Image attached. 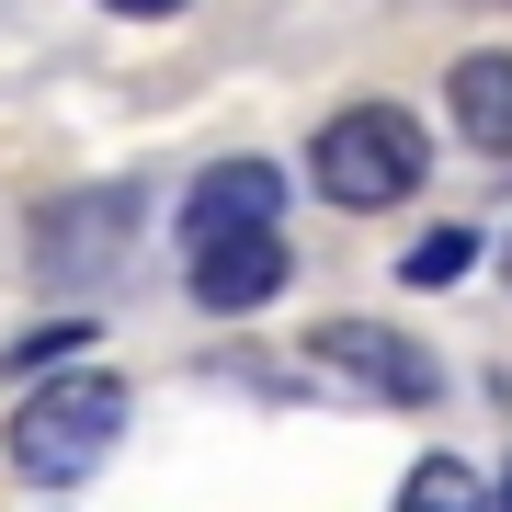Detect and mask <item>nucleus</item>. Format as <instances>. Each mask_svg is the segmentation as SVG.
Masks as SVG:
<instances>
[{
	"label": "nucleus",
	"instance_id": "f8f14e48",
	"mask_svg": "<svg viewBox=\"0 0 512 512\" xmlns=\"http://www.w3.org/2000/svg\"><path fill=\"white\" fill-rule=\"evenodd\" d=\"M490 501H501V512H512V467H501V490H490Z\"/></svg>",
	"mask_w": 512,
	"mask_h": 512
},
{
	"label": "nucleus",
	"instance_id": "f03ea898",
	"mask_svg": "<svg viewBox=\"0 0 512 512\" xmlns=\"http://www.w3.org/2000/svg\"><path fill=\"white\" fill-rule=\"evenodd\" d=\"M421 171H433V137H421L410 103H342V114L308 137V194L342 205V217H387V205H410Z\"/></svg>",
	"mask_w": 512,
	"mask_h": 512
},
{
	"label": "nucleus",
	"instance_id": "9b49d317",
	"mask_svg": "<svg viewBox=\"0 0 512 512\" xmlns=\"http://www.w3.org/2000/svg\"><path fill=\"white\" fill-rule=\"evenodd\" d=\"M103 12H126V23H171V12H194V0H103Z\"/></svg>",
	"mask_w": 512,
	"mask_h": 512
},
{
	"label": "nucleus",
	"instance_id": "6e6552de",
	"mask_svg": "<svg viewBox=\"0 0 512 512\" xmlns=\"http://www.w3.org/2000/svg\"><path fill=\"white\" fill-rule=\"evenodd\" d=\"M387 512H501V501H490V478H478L467 456H421V467L399 478V501H387Z\"/></svg>",
	"mask_w": 512,
	"mask_h": 512
},
{
	"label": "nucleus",
	"instance_id": "9d476101",
	"mask_svg": "<svg viewBox=\"0 0 512 512\" xmlns=\"http://www.w3.org/2000/svg\"><path fill=\"white\" fill-rule=\"evenodd\" d=\"M80 342H92V319H35L23 342H0V376H57Z\"/></svg>",
	"mask_w": 512,
	"mask_h": 512
},
{
	"label": "nucleus",
	"instance_id": "7ed1b4c3",
	"mask_svg": "<svg viewBox=\"0 0 512 512\" xmlns=\"http://www.w3.org/2000/svg\"><path fill=\"white\" fill-rule=\"evenodd\" d=\"M137 217H148L137 183H80V194H57L46 217H35V274H46V285H103V274H126Z\"/></svg>",
	"mask_w": 512,
	"mask_h": 512
},
{
	"label": "nucleus",
	"instance_id": "423d86ee",
	"mask_svg": "<svg viewBox=\"0 0 512 512\" xmlns=\"http://www.w3.org/2000/svg\"><path fill=\"white\" fill-rule=\"evenodd\" d=\"M285 217V160H205L183 194V239H228V228H274Z\"/></svg>",
	"mask_w": 512,
	"mask_h": 512
},
{
	"label": "nucleus",
	"instance_id": "ddd939ff",
	"mask_svg": "<svg viewBox=\"0 0 512 512\" xmlns=\"http://www.w3.org/2000/svg\"><path fill=\"white\" fill-rule=\"evenodd\" d=\"M501 285H512V239H501Z\"/></svg>",
	"mask_w": 512,
	"mask_h": 512
},
{
	"label": "nucleus",
	"instance_id": "39448f33",
	"mask_svg": "<svg viewBox=\"0 0 512 512\" xmlns=\"http://www.w3.org/2000/svg\"><path fill=\"white\" fill-rule=\"evenodd\" d=\"M285 285H296V251H285V228L183 239V296H194V308H217V319H251V308H274Z\"/></svg>",
	"mask_w": 512,
	"mask_h": 512
},
{
	"label": "nucleus",
	"instance_id": "f257e3e1",
	"mask_svg": "<svg viewBox=\"0 0 512 512\" xmlns=\"http://www.w3.org/2000/svg\"><path fill=\"white\" fill-rule=\"evenodd\" d=\"M126 410H137L126 376H103V365H69V376L23 387V410H12V467L35 478V490H80V478L114 467Z\"/></svg>",
	"mask_w": 512,
	"mask_h": 512
},
{
	"label": "nucleus",
	"instance_id": "0eeeda50",
	"mask_svg": "<svg viewBox=\"0 0 512 512\" xmlns=\"http://www.w3.org/2000/svg\"><path fill=\"white\" fill-rule=\"evenodd\" d=\"M444 114H456V137H467L490 171H512V57H501V46H478V57L444 69Z\"/></svg>",
	"mask_w": 512,
	"mask_h": 512
},
{
	"label": "nucleus",
	"instance_id": "20e7f679",
	"mask_svg": "<svg viewBox=\"0 0 512 512\" xmlns=\"http://www.w3.org/2000/svg\"><path fill=\"white\" fill-rule=\"evenodd\" d=\"M308 365L353 399H399V410H433L444 399V365L410 342V330H376V319H319L308 330Z\"/></svg>",
	"mask_w": 512,
	"mask_h": 512
},
{
	"label": "nucleus",
	"instance_id": "1a4fd4ad",
	"mask_svg": "<svg viewBox=\"0 0 512 512\" xmlns=\"http://www.w3.org/2000/svg\"><path fill=\"white\" fill-rule=\"evenodd\" d=\"M478 251H490L478 228H421L410 251H399V274H410V285H467V274H478Z\"/></svg>",
	"mask_w": 512,
	"mask_h": 512
}]
</instances>
